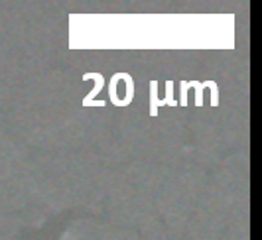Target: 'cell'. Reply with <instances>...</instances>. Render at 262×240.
Masks as SVG:
<instances>
[{
    "mask_svg": "<svg viewBox=\"0 0 262 240\" xmlns=\"http://www.w3.org/2000/svg\"><path fill=\"white\" fill-rule=\"evenodd\" d=\"M83 79H95V89L91 91V94L89 97H85L83 99V107H91V103H93V99L99 94V91H101V87H103V83H105V79H103V75H99V73H89V75H85Z\"/></svg>",
    "mask_w": 262,
    "mask_h": 240,
    "instance_id": "6da1fadb",
    "label": "cell"
}]
</instances>
